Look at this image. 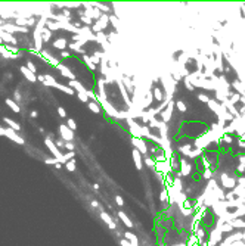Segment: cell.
<instances>
[{"instance_id":"cell-33","label":"cell","mask_w":245,"mask_h":246,"mask_svg":"<svg viewBox=\"0 0 245 246\" xmlns=\"http://www.w3.org/2000/svg\"><path fill=\"white\" fill-rule=\"evenodd\" d=\"M101 218H102V220L105 221V223H106V224H108V226H109V224L112 223V220H111V217H109V215H108L106 212H104V211L101 212Z\"/></svg>"},{"instance_id":"cell-47","label":"cell","mask_w":245,"mask_h":246,"mask_svg":"<svg viewBox=\"0 0 245 246\" xmlns=\"http://www.w3.org/2000/svg\"><path fill=\"white\" fill-rule=\"evenodd\" d=\"M98 9H99V10H102V12H109V6H105V4H99V6H98Z\"/></svg>"},{"instance_id":"cell-50","label":"cell","mask_w":245,"mask_h":246,"mask_svg":"<svg viewBox=\"0 0 245 246\" xmlns=\"http://www.w3.org/2000/svg\"><path fill=\"white\" fill-rule=\"evenodd\" d=\"M30 117H31V118H37V117H38V112H37V111H31V112H30Z\"/></svg>"},{"instance_id":"cell-29","label":"cell","mask_w":245,"mask_h":246,"mask_svg":"<svg viewBox=\"0 0 245 246\" xmlns=\"http://www.w3.org/2000/svg\"><path fill=\"white\" fill-rule=\"evenodd\" d=\"M61 91H64V93H67V94H74V90L70 87V86H64V84H58V87Z\"/></svg>"},{"instance_id":"cell-7","label":"cell","mask_w":245,"mask_h":246,"mask_svg":"<svg viewBox=\"0 0 245 246\" xmlns=\"http://www.w3.org/2000/svg\"><path fill=\"white\" fill-rule=\"evenodd\" d=\"M0 37H2V40H3V43H5V44H12V46H17V44H18L17 37H15L14 34L5 33L3 30H2V34H0Z\"/></svg>"},{"instance_id":"cell-42","label":"cell","mask_w":245,"mask_h":246,"mask_svg":"<svg viewBox=\"0 0 245 246\" xmlns=\"http://www.w3.org/2000/svg\"><path fill=\"white\" fill-rule=\"evenodd\" d=\"M58 114H59V117H62V118H67V111L64 109V108H58Z\"/></svg>"},{"instance_id":"cell-16","label":"cell","mask_w":245,"mask_h":246,"mask_svg":"<svg viewBox=\"0 0 245 246\" xmlns=\"http://www.w3.org/2000/svg\"><path fill=\"white\" fill-rule=\"evenodd\" d=\"M5 102H6V105L9 106V108H11V109H12V111H14L15 114H19V112H21V108H19V103H17V102H15L14 99H9V97H8V99H6Z\"/></svg>"},{"instance_id":"cell-22","label":"cell","mask_w":245,"mask_h":246,"mask_svg":"<svg viewBox=\"0 0 245 246\" xmlns=\"http://www.w3.org/2000/svg\"><path fill=\"white\" fill-rule=\"evenodd\" d=\"M118 217L121 218V221L124 223V224H126V226H127V227H133V223H132V220H130V218H129V217H127V215H126V214H124L122 211L118 212Z\"/></svg>"},{"instance_id":"cell-39","label":"cell","mask_w":245,"mask_h":246,"mask_svg":"<svg viewBox=\"0 0 245 246\" xmlns=\"http://www.w3.org/2000/svg\"><path fill=\"white\" fill-rule=\"evenodd\" d=\"M74 147H75V146H74L72 141H67V143H65V149H67V152H74Z\"/></svg>"},{"instance_id":"cell-37","label":"cell","mask_w":245,"mask_h":246,"mask_svg":"<svg viewBox=\"0 0 245 246\" xmlns=\"http://www.w3.org/2000/svg\"><path fill=\"white\" fill-rule=\"evenodd\" d=\"M44 162H46V164H49V165H55V167H56L58 164H61V162H59L56 158H46V159H44Z\"/></svg>"},{"instance_id":"cell-20","label":"cell","mask_w":245,"mask_h":246,"mask_svg":"<svg viewBox=\"0 0 245 246\" xmlns=\"http://www.w3.org/2000/svg\"><path fill=\"white\" fill-rule=\"evenodd\" d=\"M124 237H126V240H129V242H130L133 246H138V237H136L133 233L126 231V233H124Z\"/></svg>"},{"instance_id":"cell-54","label":"cell","mask_w":245,"mask_h":246,"mask_svg":"<svg viewBox=\"0 0 245 246\" xmlns=\"http://www.w3.org/2000/svg\"><path fill=\"white\" fill-rule=\"evenodd\" d=\"M6 22H8V21H5V19H2V18H0V28H2V27H3Z\"/></svg>"},{"instance_id":"cell-38","label":"cell","mask_w":245,"mask_h":246,"mask_svg":"<svg viewBox=\"0 0 245 246\" xmlns=\"http://www.w3.org/2000/svg\"><path fill=\"white\" fill-rule=\"evenodd\" d=\"M25 67H27L28 70L31 71V72H34V74H35V72H37V68H35V65H34V64H33V62H31V61H28V62L25 64Z\"/></svg>"},{"instance_id":"cell-31","label":"cell","mask_w":245,"mask_h":246,"mask_svg":"<svg viewBox=\"0 0 245 246\" xmlns=\"http://www.w3.org/2000/svg\"><path fill=\"white\" fill-rule=\"evenodd\" d=\"M65 168H67V171H75V159H72V161H68L67 164H65Z\"/></svg>"},{"instance_id":"cell-15","label":"cell","mask_w":245,"mask_h":246,"mask_svg":"<svg viewBox=\"0 0 245 246\" xmlns=\"http://www.w3.org/2000/svg\"><path fill=\"white\" fill-rule=\"evenodd\" d=\"M67 44H68V43H67V38H56V40L52 43V46L55 49H59V50H62V52L67 49Z\"/></svg>"},{"instance_id":"cell-27","label":"cell","mask_w":245,"mask_h":246,"mask_svg":"<svg viewBox=\"0 0 245 246\" xmlns=\"http://www.w3.org/2000/svg\"><path fill=\"white\" fill-rule=\"evenodd\" d=\"M199 173H201V176L204 177L205 180H210L211 177H213V168H205V170H202Z\"/></svg>"},{"instance_id":"cell-2","label":"cell","mask_w":245,"mask_h":246,"mask_svg":"<svg viewBox=\"0 0 245 246\" xmlns=\"http://www.w3.org/2000/svg\"><path fill=\"white\" fill-rule=\"evenodd\" d=\"M59 133H61V137H62V140L65 141H72L74 139V131L68 128V125L67 124H61L59 125Z\"/></svg>"},{"instance_id":"cell-36","label":"cell","mask_w":245,"mask_h":246,"mask_svg":"<svg viewBox=\"0 0 245 246\" xmlns=\"http://www.w3.org/2000/svg\"><path fill=\"white\" fill-rule=\"evenodd\" d=\"M159 197H161V200H164V202H167V200H170V196H168V192H167V189H164L161 194H159Z\"/></svg>"},{"instance_id":"cell-48","label":"cell","mask_w":245,"mask_h":246,"mask_svg":"<svg viewBox=\"0 0 245 246\" xmlns=\"http://www.w3.org/2000/svg\"><path fill=\"white\" fill-rule=\"evenodd\" d=\"M55 143H56V146H58V147H65V141L62 140V139H59V140H56V141H55Z\"/></svg>"},{"instance_id":"cell-24","label":"cell","mask_w":245,"mask_h":246,"mask_svg":"<svg viewBox=\"0 0 245 246\" xmlns=\"http://www.w3.org/2000/svg\"><path fill=\"white\" fill-rule=\"evenodd\" d=\"M83 61L86 62V65H87V68L90 71H96V65L92 62V59H90V56H89V55H84V56H83Z\"/></svg>"},{"instance_id":"cell-34","label":"cell","mask_w":245,"mask_h":246,"mask_svg":"<svg viewBox=\"0 0 245 246\" xmlns=\"http://www.w3.org/2000/svg\"><path fill=\"white\" fill-rule=\"evenodd\" d=\"M74 156H75L74 152H67V153H64V161H65V164H67L68 161H72ZM65 164H64V165H65Z\"/></svg>"},{"instance_id":"cell-32","label":"cell","mask_w":245,"mask_h":246,"mask_svg":"<svg viewBox=\"0 0 245 246\" xmlns=\"http://www.w3.org/2000/svg\"><path fill=\"white\" fill-rule=\"evenodd\" d=\"M80 21L86 25V27H89V25H92L93 24V19H90V18H87V16H84V15H81L80 16Z\"/></svg>"},{"instance_id":"cell-46","label":"cell","mask_w":245,"mask_h":246,"mask_svg":"<svg viewBox=\"0 0 245 246\" xmlns=\"http://www.w3.org/2000/svg\"><path fill=\"white\" fill-rule=\"evenodd\" d=\"M115 200H117L118 206H122V205H124V200H122V197L120 196V194H117V196H115Z\"/></svg>"},{"instance_id":"cell-11","label":"cell","mask_w":245,"mask_h":246,"mask_svg":"<svg viewBox=\"0 0 245 246\" xmlns=\"http://www.w3.org/2000/svg\"><path fill=\"white\" fill-rule=\"evenodd\" d=\"M70 87H72V90L75 88L77 90V94H87V88H84V86L80 81H77V80L70 81Z\"/></svg>"},{"instance_id":"cell-41","label":"cell","mask_w":245,"mask_h":246,"mask_svg":"<svg viewBox=\"0 0 245 246\" xmlns=\"http://www.w3.org/2000/svg\"><path fill=\"white\" fill-rule=\"evenodd\" d=\"M198 99H199L201 102H204V103H208V102L211 100L210 97H208V96H205V94H199V96H198Z\"/></svg>"},{"instance_id":"cell-40","label":"cell","mask_w":245,"mask_h":246,"mask_svg":"<svg viewBox=\"0 0 245 246\" xmlns=\"http://www.w3.org/2000/svg\"><path fill=\"white\" fill-rule=\"evenodd\" d=\"M67 125H68V128H71L72 131L77 128V124H75V121H74V120H71V118L68 120V121H67Z\"/></svg>"},{"instance_id":"cell-12","label":"cell","mask_w":245,"mask_h":246,"mask_svg":"<svg viewBox=\"0 0 245 246\" xmlns=\"http://www.w3.org/2000/svg\"><path fill=\"white\" fill-rule=\"evenodd\" d=\"M220 178H222V183H223V186H225V187H228V189H232V187H235V184H236L235 178L229 177L228 174H225V173L220 176Z\"/></svg>"},{"instance_id":"cell-55","label":"cell","mask_w":245,"mask_h":246,"mask_svg":"<svg viewBox=\"0 0 245 246\" xmlns=\"http://www.w3.org/2000/svg\"><path fill=\"white\" fill-rule=\"evenodd\" d=\"M5 130H6V128H3V127L0 125V136H5Z\"/></svg>"},{"instance_id":"cell-19","label":"cell","mask_w":245,"mask_h":246,"mask_svg":"<svg viewBox=\"0 0 245 246\" xmlns=\"http://www.w3.org/2000/svg\"><path fill=\"white\" fill-rule=\"evenodd\" d=\"M40 33H41V37H43V43H49V41H50V38H52V31H50L49 28H43Z\"/></svg>"},{"instance_id":"cell-53","label":"cell","mask_w":245,"mask_h":246,"mask_svg":"<svg viewBox=\"0 0 245 246\" xmlns=\"http://www.w3.org/2000/svg\"><path fill=\"white\" fill-rule=\"evenodd\" d=\"M5 77H6L8 80H12V72H8V74H6Z\"/></svg>"},{"instance_id":"cell-56","label":"cell","mask_w":245,"mask_h":246,"mask_svg":"<svg viewBox=\"0 0 245 246\" xmlns=\"http://www.w3.org/2000/svg\"><path fill=\"white\" fill-rule=\"evenodd\" d=\"M174 246H186L185 243H180V245H174Z\"/></svg>"},{"instance_id":"cell-6","label":"cell","mask_w":245,"mask_h":246,"mask_svg":"<svg viewBox=\"0 0 245 246\" xmlns=\"http://www.w3.org/2000/svg\"><path fill=\"white\" fill-rule=\"evenodd\" d=\"M33 38H34V49L41 52L43 50V37H41V33L38 30H34L33 31Z\"/></svg>"},{"instance_id":"cell-44","label":"cell","mask_w":245,"mask_h":246,"mask_svg":"<svg viewBox=\"0 0 245 246\" xmlns=\"http://www.w3.org/2000/svg\"><path fill=\"white\" fill-rule=\"evenodd\" d=\"M14 96H15V99H14V100H15L17 103H18V102H21V99H22V96H21V93H19V90H15V93H14Z\"/></svg>"},{"instance_id":"cell-4","label":"cell","mask_w":245,"mask_h":246,"mask_svg":"<svg viewBox=\"0 0 245 246\" xmlns=\"http://www.w3.org/2000/svg\"><path fill=\"white\" fill-rule=\"evenodd\" d=\"M5 136H6L8 139H11L12 141L18 143V144H24V143H25V140H24V139L18 134L17 131H14V130H12V128H9V127L5 130Z\"/></svg>"},{"instance_id":"cell-26","label":"cell","mask_w":245,"mask_h":246,"mask_svg":"<svg viewBox=\"0 0 245 246\" xmlns=\"http://www.w3.org/2000/svg\"><path fill=\"white\" fill-rule=\"evenodd\" d=\"M72 40H74L75 43H78V44H81V46H83V44H86V43H87V41H89L87 38H84L83 35H80V34H74V35H72Z\"/></svg>"},{"instance_id":"cell-13","label":"cell","mask_w":245,"mask_h":246,"mask_svg":"<svg viewBox=\"0 0 245 246\" xmlns=\"http://www.w3.org/2000/svg\"><path fill=\"white\" fill-rule=\"evenodd\" d=\"M171 109H173V102H170L167 108L161 112V118H162V123H168L170 118H171Z\"/></svg>"},{"instance_id":"cell-9","label":"cell","mask_w":245,"mask_h":246,"mask_svg":"<svg viewBox=\"0 0 245 246\" xmlns=\"http://www.w3.org/2000/svg\"><path fill=\"white\" fill-rule=\"evenodd\" d=\"M180 174L182 176H189L191 174V171H192V167H191V164L186 161L185 158H182L180 159Z\"/></svg>"},{"instance_id":"cell-49","label":"cell","mask_w":245,"mask_h":246,"mask_svg":"<svg viewBox=\"0 0 245 246\" xmlns=\"http://www.w3.org/2000/svg\"><path fill=\"white\" fill-rule=\"evenodd\" d=\"M71 53H68L67 50H64V52H61V58H70Z\"/></svg>"},{"instance_id":"cell-18","label":"cell","mask_w":245,"mask_h":246,"mask_svg":"<svg viewBox=\"0 0 245 246\" xmlns=\"http://www.w3.org/2000/svg\"><path fill=\"white\" fill-rule=\"evenodd\" d=\"M46 28H49L50 31H59V30H62V27H61V24L59 22H56V21H47V25H46Z\"/></svg>"},{"instance_id":"cell-43","label":"cell","mask_w":245,"mask_h":246,"mask_svg":"<svg viewBox=\"0 0 245 246\" xmlns=\"http://www.w3.org/2000/svg\"><path fill=\"white\" fill-rule=\"evenodd\" d=\"M236 173H238V174H242V173H245V164H242V162H241V164L238 165Z\"/></svg>"},{"instance_id":"cell-52","label":"cell","mask_w":245,"mask_h":246,"mask_svg":"<svg viewBox=\"0 0 245 246\" xmlns=\"http://www.w3.org/2000/svg\"><path fill=\"white\" fill-rule=\"evenodd\" d=\"M92 206H93V208H99V203H98L96 200H93V202H92Z\"/></svg>"},{"instance_id":"cell-14","label":"cell","mask_w":245,"mask_h":246,"mask_svg":"<svg viewBox=\"0 0 245 246\" xmlns=\"http://www.w3.org/2000/svg\"><path fill=\"white\" fill-rule=\"evenodd\" d=\"M3 123L5 124H8V127L9 128H12L14 131H21V124L17 123V121H14V120H11V118H8V117H5L3 118Z\"/></svg>"},{"instance_id":"cell-51","label":"cell","mask_w":245,"mask_h":246,"mask_svg":"<svg viewBox=\"0 0 245 246\" xmlns=\"http://www.w3.org/2000/svg\"><path fill=\"white\" fill-rule=\"evenodd\" d=\"M108 227H109V229H111V230H115V227H117V226H115V223L112 221V223H111V224H109Z\"/></svg>"},{"instance_id":"cell-30","label":"cell","mask_w":245,"mask_h":246,"mask_svg":"<svg viewBox=\"0 0 245 246\" xmlns=\"http://www.w3.org/2000/svg\"><path fill=\"white\" fill-rule=\"evenodd\" d=\"M176 106H177L179 112H186V109H188V106H186V103H185L183 100H177V102H176Z\"/></svg>"},{"instance_id":"cell-21","label":"cell","mask_w":245,"mask_h":246,"mask_svg":"<svg viewBox=\"0 0 245 246\" xmlns=\"http://www.w3.org/2000/svg\"><path fill=\"white\" fill-rule=\"evenodd\" d=\"M89 106V109L93 112V114H101V106H99V103L98 102H95V100H90L87 103Z\"/></svg>"},{"instance_id":"cell-23","label":"cell","mask_w":245,"mask_h":246,"mask_svg":"<svg viewBox=\"0 0 245 246\" xmlns=\"http://www.w3.org/2000/svg\"><path fill=\"white\" fill-rule=\"evenodd\" d=\"M70 47L74 50V52H77V53H80V55H86V52H84V49H83V46L81 44H78V43H71L70 44Z\"/></svg>"},{"instance_id":"cell-28","label":"cell","mask_w":245,"mask_h":246,"mask_svg":"<svg viewBox=\"0 0 245 246\" xmlns=\"http://www.w3.org/2000/svg\"><path fill=\"white\" fill-rule=\"evenodd\" d=\"M96 22H99V25L105 30L106 25H108V22H109V16H108V15H102V16H101V19H99V21H96Z\"/></svg>"},{"instance_id":"cell-45","label":"cell","mask_w":245,"mask_h":246,"mask_svg":"<svg viewBox=\"0 0 245 246\" xmlns=\"http://www.w3.org/2000/svg\"><path fill=\"white\" fill-rule=\"evenodd\" d=\"M109 22H112V25H115V27H118V19H117V16H109Z\"/></svg>"},{"instance_id":"cell-3","label":"cell","mask_w":245,"mask_h":246,"mask_svg":"<svg viewBox=\"0 0 245 246\" xmlns=\"http://www.w3.org/2000/svg\"><path fill=\"white\" fill-rule=\"evenodd\" d=\"M40 59H43V62H47V64H50V65H52V67H55V68H56V67L61 64V62H59L56 58H53L52 55L47 52V50H44V49L40 52Z\"/></svg>"},{"instance_id":"cell-17","label":"cell","mask_w":245,"mask_h":246,"mask_svg":"<svg viewBox=\"0 0 245 246\" xmlns=\"http://www.w3.org/2000/svg\"><path fill=\"white\" fill-rule=\"evenodd\" d=\"M133 158H135V164H136V168L138 170H142V153H140L138 149L133 150Z\"/></svg>"},{"instance_id":"cell-25","label":"cell","mask_w":245,"mask_h":246,"mask_svg":"<svg viewBox=\"0 0 245 246\" xmlns=\"http://www.w3.org/2000/svg\"><path fill=\"white\" fill-rule=\"evenodd\" d=\"M154 99H155L157 102H161V100L164 99V94H162V91H161L159 87H154Z\"/></svg>"},{"instance_id":"cell-35","label":"cell","mask_w":245,"mask_h":246,"mask_svg":"<svg viewBox=\"0 0 245 246\" xmlns=\"http://www.w3.org/2000/svg\"><path fill=\"white\" fill-rule=\"evenodd\" d=\"M145 162H146V165H148V167H154V168H155V165H157L155 159L152 158V156H148V158L145 159Z\"/></svg>"},{"instance_id":"cell-1","label":"cell","mask_w":245,"mask_h":246,"mask_svg":"<svg viewBox=\"0 0 245 246\" xmlns=\"http://www.w3.org/2000/svg\"><path fill=\"white\" fill-rule=\"evenodd\" d=\"M44 144L49 147V150L52 152V155L55 158L58 159L61 164H65V161H64V153H61V150H59V147L56 146V143L53 141V139L50 137H46V140H44Z\"/></svg>"},{"instance_id":"cell-8","label":"cell","mask_w":245,"mask_h":246,"mask_svg":"<svg viewBox=\"0 0 245 246\" xmlns=\"http://www.w3.org/2000/svg\"><path fill=\"white\" fill-rule=\"evenodd\" d=\"M19 72L28 80V81H31V83H35L37 81V75H35L34 72H31V71L28 70L25 65H22V67H19Z\"/></svg>"},{"instance_id":"cell-10","label":"cell","mask_w":245,"mask_h":246,"mask_svg":"<svg viewBox=\"0 0 245 246\" xmlns=\"http://www.w3.org/2000/svg\"><path fill=\"white\" fill-rule=\"evenodd\" d=\"M132 141H133V144L136 146V149L139 150L140 153H146V152H148V146H146V143L143 141V139L133 137V139H132Z\"/></svg>"},{"instance_id":"cell-5","label":"cell","mask_w":245,"mask_h":246,"mask_svg":"<svg viewBox=\"0 0 245 246\" xmlns=\"http://www.w3.org/2000/svg\"><path fill=\"white\" fill-rule=\"evenodd\" d=\"M56 70L59 71L61 74H62V77H65V78H68L70 81H72V80H75V74L72 72V71L67 67V65H64V64H59L58 67H56Z\"/></svg>"}]
</instances>
